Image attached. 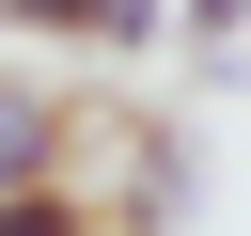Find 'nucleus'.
I'll list each match as a JSON object with an SVG mask.
<instances>
[{"instance_id": "obj_3", "label": "nucleus", "mask_w": 251, "mask_h": 236, "mask_svg": "<svg viewBox=\"0 0 251 236\" xmlns=\"http://www.w3.org/2000/svg\"><path fill=\"white\" fill-rule=\"evenodd\" d=\"M31 47H110V0H16Z\"/></svg>"}, {"instance_id": "obj_1", "label": "nucleus", "mask_w": 251, "mask_h": 236, "mask_svg": "<svg viewBox=\"0 0 251 236\" xmlns=\"http://www.w3.org/2000/svg\"><path fill=\"white\" fill-rule=\"evenodd\" d=\"M63 126H78V110H63L47 79H31V94L0 110V189H63Z\"/></svg>"}, {"instance_id": "obj_4", "label": "nucleus", "mask_w": 251, "mask_h": 236, "mask_svg": "<svg viewBox=\"0 0 251 236\" xmlns=\"http://www.w3.org/2000/svg\"><path fill=\"white\" fill-rule=\"evenodd\" d=\"M188 47L220 63V47H251V0H188Z\"/></svg>"}, {"instance_id": "obj_2", "label": "nucleus", "mask_w": 251, "mask_h": 236, "mask_svg": "<svg viewBox=\"0 0 251 236\" xmlns=\"http://www.w3.org/2000/svg\"><path fill=\"white\" fill-rule=\"evenodd\" d=\"M0 236H126L110 189H0Z\"/></svg>"}]
</instances>
